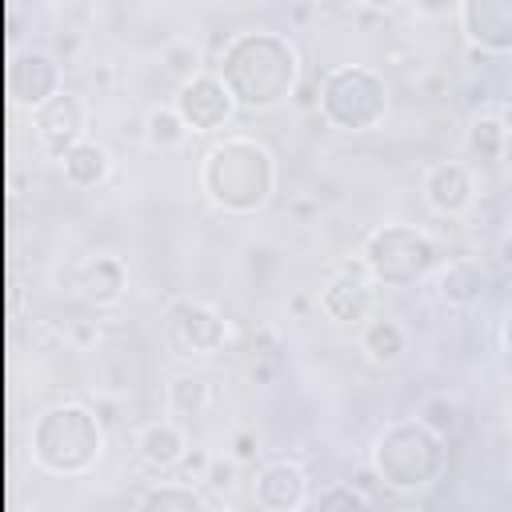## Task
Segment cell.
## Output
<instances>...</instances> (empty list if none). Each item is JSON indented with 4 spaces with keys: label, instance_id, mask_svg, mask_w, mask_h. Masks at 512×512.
I'll return each mask as SVG.
<instances>
[{
    "label": "cell",
    "instance_id": "16",
    "mask_svg": "<svg viewBox=\"0 0 512 512\" xmlns=\"http://www.w3.org/2000/svg\"><path fill=\"white\" fill-rule=\"evenodd\" d=\"M488 288V272L480 260L472 256H452L448 264H440V276H436V292L444 304L452 308H472Z\"/></svg>",
    "mask_w": 512,
    "mask_h": 512
},
{
    "label": "cell",
    "instance_id": "8",
    "mask_svg": "<svg viewBox=\"0 0 512 512\" xmlns=\"http://www.w3.org/2000/svg\"><path fill=\"white\" fill-rule=\"evenodd\" d=\"M172 108L180 112V120L192 132H216V128H224L232 120L236 100H232L228 84L220 80V72H200V76H192V80H184L176 88Z\"/></svg>",
    "mask_w": 512,
    "mask_h": 512
},
{
    "label": "cell",
    "instance_id": "20",
    "mask_svg": "<svg viewBox=\"0 0 512 512\" xmlns=\"http://www.w3.org/2000/svg\"><path fill=\"white\" fill-rule=\"evenodd\" d=\"M136 512H212L192 484H156L136 500Z\"/></svg>",
    "mask_w": 512,
    "mask_h": 512
},
{
    "label": "cell",
    "instance_id": "27",
    "mask_svg": "<svg viewBox=\"0 0 512 512\" xmlns=\"http://www.w3.org/2000/svg\"><path fill=\"white\" fill-rule=\"evenodd\" d=\"M236 472H240L236 460H220V456H212L204 480H208V488H216V492H232V488H236Z\"/></svg>",
    "mask_w": 512,
    "mask_h": 512
},
{
    "label": "cell",
    "instance_id": "29",
    "mask_svg": "<svg viewBox=\"0 0 512 512\" xmlns=\"http://www.w3.org/2000/svg\"><path fill=\"white\" fill-rule=\"evenodd\" d=\"M208 464H212V456H208V452H200V448L184 452V460H180V468H184L192 480H204V476H208Z\"/></svg>",
    "mask_w": 512,
    "mask_h": 512
},
{
    "label": "cell",
    "instance_id": "3",
    "mask_svg": "<svg viewBox=\"0 0 512 512\" xmlns=\"http://www.w3.org/2000/svg\"><path fill=\"white\" fill-rule=\"evenodd\" d=\"M104 452V424L88 404L64 400L36 416L32 460L52 476H84Z\"/></svg>",
    "mask_w": 512,
    "mask_h": 512
},
{
    "label": "cell",
    "instance_id": "9",
    "mask_svg": "<svg viewBox=\"0 0 512 512\" xmlns=\"http://www.w3.org/2000/svg\"><path fill=\"white\" fill-rule=\"evenodd\" d=\"M372 272L364 268V260H340L328 276V284L320 288V308L328 320L336 324H364L372 312Z\"/></svg>",
    "mask_w": 512,
    "mask_h": 512
},
{
    "label": "cell",
    "instance_id": "1",
    "mask_svg": "<svg viewBox=\"0 0 512 512\" xmlns=\"http://www.w3.org/2000/svg\"><path fill=\"white\" fill-rule=\"evenodd\" d=\"M220 80L240 108H276L296 92L300 52L284 32H236L220 52Z\"/></svg>",
    "mask_w": 512,
    "mask_h": 512
},
{
    "label": "cell",
    "instance_id": "24",
    "mask_svg": "<svg viewBox=\"0 0 512 512\" xmlns=\"http://www.w3.org/2000/svg\"><path fill=\"white\" fill-rule=\"evenodd\" d=\"M144 132H148V140H152L156 148H176V144L188 136V124L180 120V112H176L172 104H160V108L148 112Z\"/></svg>",
    "mask_w": 512,
    "mask_h": 512
},
{
    "label": "cell",
    "instance_id": "32",
    "mask_svg": "<svg viewBox=\"0 0 512 512\" xmlns=\"http://www.w3.org/2000/svg\"><path fill=\"white\" fill-rule=\"evenodd\" d=\"M500 260H504V268H512V232L500 240Z\"/></svg>",
    "mask_w": 512,
    "mask_h": 512
},
{
    "label": "cell",
    "instance_id": "21",
    "mask_svg": "<svg viewBox=\"0 0 512 512\" xmlns=\"http://www.w3.org/2000/svg\"><path fill=\"white\" fill-rule=\"evenodd\" d=\"M208 400H212V384L204 376H176L168 384V412L172 416L192 420V416H200L208 408Z\"/></svg>",
    "mask_w": 512,
    "mask_h": 512
},
{
    "label": "cell",
    "instance_id": "34",
    "mask_svg": "<svg viewBox=\"0 0 512 512\" xmlns=\"http://www.w3.org/2000/svg\"><path fill=\"white\" fill-rule=\"evenodd\" d=\"M508 428H512V396H508Z\"/></svg>",
    "mask_w": 512,
    "mask_h": 512
},
{
    "label": "cell",
    "instance_id": "22",
    "mask_svg": "<svg viewBox=\"0 0 512 512\" xmlns=\"http://www.w3.org/2000/svg\"><path fill=\"white\" fill-rule=\"evenodd\" d=\"M504 136H508V124L500 116H476L468 124V152L480 160V164H492L500 160L504 152Z\"/></svg>",
    "mask_w": 512,
    "mask_h": 512
},
{
    "label": "cell",
    "instance_id": "30",
    "mask_svg": "<svg viewBox=\"0 0 512 512\" xmlns=\"http://www.w3.org/2000/svg\"><path fill=\"white\" fill-rule=\"evenodd\" d=\"M248 380H252V384H272V380H276V364H272V360H256V364L248 368Z\"/></svg>",
    "mask_w": 512,
    "mask_h": 512
},
{
    "label": "cell",
    "instance_id": "6",
    "mask_svg": "<svg viewBox=\"0 0 512 512\" xmlns=\"http://www.w3.org/2000/svg\"><path fill=\"white\" fill-rule=\"evenodd\" d=\"M360 260L372 272V280L388 288H408L444 264L440 244L424 228H412V224H380L364 240Z\"/></svg>",
    "mask_w": 512,
    "mask_h": 512
},
{
    "label": "cell",
    "instance_id": "12",
    "mask_svg": "<svg viewBox=\"0 0 512 512\" xmlns=\"http://www.w3.org/2000/svg\"><path fill=\"white\" fill-rule=\"evenodd\" d=\"M460 24L480 52H512V0H464Z\"/></svg>",
    "mask_w": 512,
    "mask_h": 512
},
{
    "label": "cell",
    "instance_id": "13",
    "mask_svg": "<svg viewBox=\"0 0 512 512\" xmlns=\"http://www.w3.org/2000/svg\"><path fill=\"white\" fill-rule=\"evenodd\" d=\"M424 200L432 212L440 216H460L472 208L476 200V180H472V168L460 164V160H440L424 172Z\"/></svg>",
    "mask_w": 512,
    "mask_h": 512
},
{
    "label": "cell",
    "instance_id": "33",
    "mask_svg": "<svg viewBox=\"0 0 512 512\" xmlns=\"http://www.w3.org/2000/svg\"><path fill=\"white\" fill-rule=\"evenodd\" d=\"M500 164L512 172V128H508V136H504V152H500Z\"/></svg>",
    "mask_w": 512,
    "mask_h": 512
},
{
    "label": "cell",
    "instance_id": "23",
    "mask_svg": "<svg viewBox=\"0 0 512 512\" xmlns=\"http://www.w3.org/2000/svg\"><path fill=\"white\" fill-rule=\"evenodd\" d=\"M432 436H440V440H448V436H456L460 432V420H464V412H460V404L452 400V396H428L424 404H420V416H416Z\"/></svg>",
    "mask_w": 512,
    "mask_h": 512
},
{
    "label": "cell",
    "instance_id": "18",
    "mask_svg": "<svg viewBox=\"0 0 512 512\" xmlns=\"http://www.w3.org/2000/svg\"><path fill=\"white\" fill-rule=\"evenodd\" d=\"M360 352L372 364H396L408 352V332L392 316H368L360 324Z\"/></svg>",
    "mask_w": 512,
    "mask_h": 512
},
{
    "label": "cell",
    "instance_id": "14",
    "mask_svg": "<svg viewBox=\"0 0 512 512\" xmlns=\"http://www.w3.org/2000/svg\"><path fill=\"white\" fill-rule=\"evenodd\" d=\"M252 496L264 512H296L308 504V472L292 460H276L256 476Z\"/></svg>",
    "mask_w": 512,
    "mask_h": 512
},
{
    "label": "cell",
    "instance_id": "36",
    "mask_svg": "<svg viewBox=\"0 0 512 512\" xmlns=\"http://www.w3.org/2000/svg\"><path fill=\"white\" fill-rule=\"evenodd\" d=\"M400 512H424V508H400Z\"/></svg>",
    "mask_w": 512,
    "mask_h": 512
},
{
    "label": "cell",
    "instance_id": "15",
    "mask_svg": "<svg viewBox=\"0 0 512 512\" xmlns=\"http://www.w3.org/2000/svg\"><path fill=\"white\" fill-rule=\"evenodd\" d=\"M72 288H76L88 304L108 308V304H116V300L124 296V288H128V268H124L120 256L96 252V256H88V260L76 264V272H72Z\"/></svg>",
    "mask_w": 512,
    "mask_h": 512
},
{
    "label": "cell",
    "instance_id": "25",
    "mask_svg": "<svg viewBox=\"0 0 512 512\" xmlns=\"http://www.w3.org/2000/svg\"><path fill=\"white\" fill-rule=\"evenodd\" d=\"M312 512H368V496L356 484H328L312 500Z\"/></svg>",
    "mask_w": 512,
    "mask_h": 512
},
{
    "label": "cell",
    "instance_id": "5",
    "mask_svg": "<svg viewBox=\"0 0 512 512\" xmlns=\"http://www.w3.org/2000/svg\"><path fill=\"white\" fill-rule=\"evenodd\" d=\"M388 112V84L368 64H336L320 76V116L340 132H368Z\"/></svg>",
    "mask_w": 512,
    "mask_h": 512
},
{
    "label": "cell",
    "instance_id": "4",
    "mask_svg": "<svg viewBox=\"0 0 512 512\" xmlns=\"http://www.w3.org/2000/svg\"><path fill=\"white\" fill-rule=\"evenodd\" d=\"M444 456V440L420 420H396L372 444V472L392 492H420L444 472Z\"/></svg>",
    "mask_w": 512,
    "mask_h": 512
},
{
    "label": "cell",
    "instance_id": "35",
    "mask_svg": "<svg viewBox=\"0 0 512 512\" xmlns=\"http://www.w3.org/2000/svg\"><path fill=\"white\" fill-rule=\"evenodd\" d=\"M212 512H236V508H228V504H224V508H212Z\"/></svg>",
    "mask_w": 512,
    "mask_h": 512
},
{
    "label": "cell",
    "instance_id": "26",
    "mask_svg": "<svg viewBox=\"0 0 512 512\" xmlns=\"http://www.w3.org/2000/svg\"><path fill=\"white\" fill-rule=\"evenodd\" d=\"M164 64H168V72H172V76H180V84H184V80H192V76H200V52H196L188 40L168 44Z\"/></svg>",
    "mask_w": 512,
    "mask_h": 512
},
{
    "label": "cell",
    "instance_id": "28",
    "mask_svg": "<svg viewBox=\"0 0 512 512\" xmlns=\"http://www.w3.org/2000/svg\"><path fill=\"white\" fill-rule=\"evenodd\" d=\"M260 456V444H256V432H248V428H240L236 436H232V460L236 464H248V460H256Z\"/></svg>",
    "mask_w": 512,
    "mask_h": 512
},
{
    "label": "cell",
    "instance_id": "17",
    "mask_svg": "<svg viewBox=\"0 0 512 512\" xmlns=\"http://www.w3.org/2000/svg\"><path fill=\"white\" fill-rule=\"evenodd\" d=\"M136 452H140V460H144L148 468H156V472L176 468V464L184 460V452H188L184 428L172 424V420H152V424L140 428V436H136Z\"/></svg>",
    "mask_w": 512,
    "mask_h": 512
},
{
    "label": "cell",
    "instance_id": "2",
    "mask_svg": "<svg viewBox=\"0 0 512 512\" xmlns=\"http://www.w3.org/2000/svg\"><path fill=\"white\" fill-rule=\"evenodd\" d=\"M200 184L224 212H256L276 188V156L256 136H224L204 152Z\"/></svg>",
    "mask_w": 512,
    "mask_h": 512
},
{
    "label": "cell",
    "instance_id": "10",
    "mask_svg": "<svg viewBox=\"0 0 512 512\" xmlns=\"http://www.w3.org/2000/svg\"><path fill=\"white\" fill-rule=\"evenodd\" d=\"M32 124H36V136L44 140V148H48V156H56V160H64V152L72 148V144H80L84 140V124H88V108H84V100L76 96V92H56L48 104H40L36 112H32Z\"/></svg>",
    "mask_w": 512,
    "mask_h": 512
},
{
    "label": "cell",
    "instance_id": "19",
    "mask_svg": "<svg viewBox=\"0 0 512 512\" xmlns=\"http://www.w3.org/2000/svg\"><path fill=\"white\" fill-rule=\"evenodd\" d=\"M60 168H64V180H68V184H76V188H96V184L108 176L112 156H108V148H104L100 140H88V136H84L80 144H72V148L64 152Z\"/></svg>",
    "mask_w": 512,
    "mask_h": 512
},
{
    "label": "cell",
    "instance_id": "11",
    "mask_svg": "<svg viewBox=\"0 0 512 512\" xmlns=\"http://www.w3.org/2000/svg\"><path fill=\"white\" fill-rule=\"evenodd\" d=\"M8 84H12V96L24 104V108H40L48 104L56 92H64V76H60V60L44 48H24L12 68H8Z\"/></svg>",
    "mask_w": 512,
    "mask_h": 512
},
{
    "label": "cell",
    "instance_id": "31",
    "mask_svg": "<svg viewBox=\"0 0 512 512\" xmlns=\"http://www.w3.org/2000/svg\"><path fill=\"white\" fill-rule=\"evenodd\" d=\"M500 348H504V356H508V364H512V312L504 316V328H500Z\"/></svg>",
    "mask_w": 512,
    "mask_h": 512
},
{
    "label": "cell",
    "instance_id": "7",
    "mask_svg": "<svg viewBox=\"0 0 512 512\" xmlns=\"http://www.w3.org/2000/svg\"><path fill=\"white\" fill-rule=\"evenodd\" d=\"M164 336L176 348V356H212V352L224 348L228 324H224V316L212 304L180 296L164 312Z\"/></svg>",
    "mask_w": 512,
    "mask_h": 512
}]
</instances>
